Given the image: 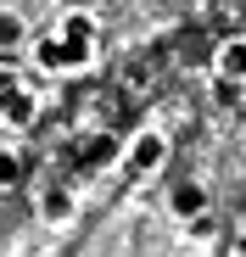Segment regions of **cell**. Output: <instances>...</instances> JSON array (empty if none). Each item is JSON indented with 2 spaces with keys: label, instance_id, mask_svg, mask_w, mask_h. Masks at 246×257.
I'll list each match as a JSON object with an SVG mask.
<instances>
[{
  "label": "cell",
  "instance_id": "6da1fadb",
  "mask_svg": "<svg viewBox=\"0 0 246 257\" xmlns=\"http://www.w3.org/2000/svg\"><path fill=\"white\" fill-rule=\"evenodd\" d=\"M34 62L45 67V73H78V67L90 62V51L73 45V39H62V34H45V39H34Z\"/></svg>",
  "mask_w": 246,
  "mask_h": 257
},
{
  "label": "cell",
  "instance_id": "7a4b0ae2",
  "mask_svg": "<svg viewBox=\"0 0 246 257\" xmlns=\"http://www.w3.org/2000/svg\"><path fill=\"white\" fill-rule=\"evenodd\" d=\"M162 157H168V140H162L157 128H146V135L129 146V168H135V174H151V168H157Z\"/></svg>",
  "mask_w": 246,
  "mask_h": 257
},
{
  "label": "cell",
  "instance_id": "3957f363",
  "mask_svg": "<svg viewBox=\"0 0 246 257\" xmlns=\"http://www.w3.org/2000/svg\"><path fill=\"white\" fill-rule=\"evenodd\" d=\"M218 73L229 84H246V39H224L218 45Z\"/></svg>",
  "mask_w": 246,
  "mask_h": 257
},
{
  "label": "cell",
  "instance_id": "277c9868",
  "mask_svg": "<svg viewBox=\"0 0 246 257\" xmlns=\"http://www.w3.org/2000/svg\"><path fill=\"white\" fill-rule=\"evenodd\" d=\"M168 207L179 212V218H201V212H207V190H201V185H179L168 196Z\"/></svg>",
  "mask_w": 246,
  "mask_h": 257
},
{
  "label": "cell",
  "instance_id": "5b68a950",
  "mask_svg": "<svg viewBox=\"0 0 246 257\" xmlns=\"http://www.w3.org/2000/svg\"><path fill=\"white\" fill-rule=\"evenodd\" d=\"M0 123L28 128V123H34V95H28V90H12V95H6V112H0Z\"/></svg>",
  "mask_w": 246,
  "mask_h": 257
},
{
  "label": "cell",
  "instance_id": "8992f818",
  "mask_svg": "<svg viewBox=\"0 0 246 257\" xmlns=\"http://www.w3.org/2000/svg\"><path fill=\"white\" fill-rule=\"evenodd\" d=\"M62 39H73V45H84V51H95V23H90L84 12H73V17L62 23Z\"/></svg>",
  "mask_w": 246,
  "mask_h": 257
},
{
  "label": "cell",
  "instance_id": "52a82bcc",
  "mask_svg": "<svg viewBox=\"0 0 246 257\" xmlns=\"http://www.w3.org/2000/svg\"><path fill=\"white\" fill-rule=\"evenodd\" d=\"M12 45H23V17L0 12V51H12Z\"/></svg>",
  "mask_w": 246,
  "mask_h": 257
},
{
  "label": "cell",
  "instance_id": "ba28073f",
  "mask_svg": "<svg viewBox=\"0 0 246 257\" xmlns=\"http://www.w3.org/2000/svg\"><path fill=\"white\" fill-rule=\"evenodd\" d=\"M45 218H56V224L73 218V196H67V190H51V196H45Z\"/></svg>",
  "mask_w": 246,
  "mask_h": 257
},
{
  "label": "cell",
  "instance_id": "9c48e42d",
  "mask_svg": "<svg viewBox=\"0 0 246 257\" xmlns=\"http://www.w3.org/2000/svg\"><path fill=\"white\" fill-rule=\"evenodd\" d=\"M90 162H112V140H95L90 146Z\"/></svg>",
  "mask_w": 246,
  "mask_h": 257
},
{
  "label": "cell",
  "instance_id": "30bf717a",
  "mask_svg": "<svg viewBox=\"0 0 246 257\" xmlns=\"http://www.w3.org/2000/svg\"><path fill=\"white\" fill-rule=\"evenodd\" d=\"M12 174H17V162H12L6 151H0V179H12Z\"/></svg>",
  "mask_w": 246,
  "mask_h": 257
},
{
  "label": "cell",
  "instance_id": "8fae6325",
  "mask_svg": "<svg viewBox=\"0 0 246 257\" xmlns=\"http://www.w3.org/2000/svg\"><path fill=\"white\" fill-rule=\"evenodd\" d=\"M0 112H6V95H0Z\"/></svg>",
  "mask_w": 246,
  "mask_h": 257
}]
</instances>
